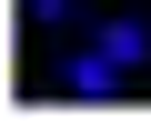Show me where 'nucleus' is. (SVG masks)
<instances>
[{
    "instance_id": "f257e3e1",
    "label": "nucleus",
    "mask_w": 151,
    "mask_h": 121,
    "mask_svg": "<svg viewBox=\"0 0 151 121\" xmlns=\"http://www.w3.org/2000/svg\"><path fill=\"white\" fill-rule=\"evenodd\" d=\"M60 91H81V101H111V91H121V60H111L101 40H91V50H70V60H60Z\"/></svg>"
},
{
    "instance_id": "f03ea898",
    "label": "nucleus",
    "mask_w": 151,
    "mask_h": 121,
    "mask_svg": "<svg viewBox=\"0 0 151 121\" xmlns=\"http://www.w3.org/2000/svg\"><path fill=\"white\" fill-rule=\"evenodd\" d=\"M101 50L121 60V71H141V60H151V20H111V30H101Z\"/></svg>"
},
{
    "instance_id": "7ed1b4c3",
    "label": "nucleus",
    "mask_w": 151,
    "mask_h": 121,
    "mask_svg": "<svg viewBox=\"0 0 151 121\" xmlns=\"http://www.w3.org/2000/svg\"><path fill=\"white\" fill-rule=\"evenodd\" d=\"M30 20H50V30H60V20H70V0H30Z\"/></svg>"
}]
</instances>
